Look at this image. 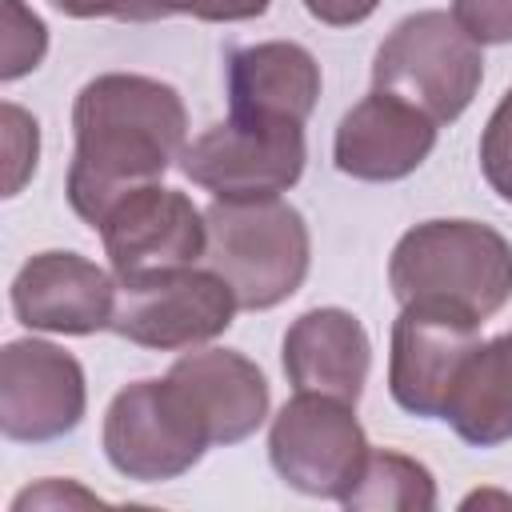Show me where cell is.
Listing matches in <instances>:
<instances>
[{
    "label": "cell",
    "instance_id": "cell-1",
    "mask_svg": "<svg viewBox=\"0 0 512 512\" xmlns=\"http://www.w3.org/2000/svg\"><path fill=\"white\" fill-rule=\"evenodd\" d=\"M68 204L100 228L104 216L136 188L160 184L188 144V112L172 84L140 72H104L76 92L72 104Z\"/></svg>",
    "mask_w": 512,
    "mask_h": 512
},
{
    "label": "cell",
    "instance_id": "cell-2",
    "mask_svg": "<svg viewBox=\"0 0 512 512\" xmlns=\"http://www.w3.org/2000/svg\"><path fill=\"white\" fill-rule=\"evenodd\" d=\"M388 284L400 304H436L484 324L512 300V244L480 220H424L396 240Z\"/></svg>",
    "mask_w": 512,
    "mask_h": 512
},
{
    "label": "cell",
    "instance_id": "cell-14",
    "mask_svg": "<svg viewBox=\"0 0 512 512\" xmlns=\"http://www.w3.org/2000/svg\"><path fill=\"white\" fill-rule=\"evenodd\" d=\"M168 380L180 388L188 408L196 412L200 428L216 444H240L268 420V380L264 372L232 348H204L188 352L168 368Z\"/></svg>",
    "mask_w": 512,
    "mask_h": 512
},
{
    "label": "cell",
    "instance_id": "cell-8",
    "mask_svg": "<svg viewBox=\"0 0 512 512\" xmlns=\"http://www.w3.org/2000/svg\"><path fill=\"white\" fill-rule=\"evenodd\" d=\"M304 124L228 116L180 152V172L216 200L280 196L304 176Z\"/></svg>",
    "mask_w": 512,
    "mask_h": 512
},
{
    "label": "cell",
    "instance_id": "cell-15",
    "mask_svg": "<svg viewBox=\"0 0 512 512\" xmlns=\"http://www.w3.org/2000/svg\"><path fill=\"white\" fill-rule=\"evenodd\" d=\"M280 364L296 392H320L356 404L368 384L372 344L348 308H312L288 324Z\"/></svg>",
    "mask_w": 512,
    "mask_h": 512
},
{
    "label": "cell",
    "instance_id": "cell-11",
    "mask_svg": "<svg viewBox=\"0 0 512 512\" xmlns=\"http://www.w3.org/2000/svg\"><path fill=\"white\" fill-rule=\"evenodd\" d=\"M476 344H480L476 320L436 304H400L388 348L392 400L420 420H440L444 400Z\"/></svg>",
    "mask_w": 512,
    "mask_h": 512
},
{
    "label": "cell",
    "instance_id": "cell-5",
    "mask_svg": "<svg viewBox=\"0 0 512 512\" xmlns=\"http://www.w3.org/2000/svg\"><path fill=\"white\" fill-rule=\"evenodd\" d=\"M104 456L136 484H164L200 464L212 448L196 412L168 376L120 388L104 412Z\"/></svg>",
    "mask_w": 512,
    "mask_h": 512
},
{
    "label": "cell",
    "instance_id": "cell-26",
    "mask_svg": "<svg viewBox=\"0 0 512 512\" xmlns=\"http://www.w3.org/2000/svg\"><path fill=\"white\" fill-rule=\"evenodd\" d=\"M376 8H380V0H304V12L320 24H328V28L364 24Z\"/></svg>",
    "mask_w": 512,
    "mask_h": 512
},
{
    "label": "cell",
    "instance_id": "cell-12",
    "mask_svg": "<svg viewBox=\"0 0 512 512\" xmlns=\"http://www.w3.org/2000/svg\"><path fill=\"white\" fill-rule=\"evenodd\" d=\"M116 276L80 252H36L12 276V312L32 332L92 336L112 324Z\"/></svg>",
    "mask_w": 512,
    "mask_h": 512
},
{
    "label": "cell",
    "instance_id": "cell-27",
    "mask_svg": "<svg viewBox=\"0 0 512 512\" xmlns=\"http://www.w3.org/2000/svg\"><path fill=\"white\" fill-rule=\"evenodd\" d=\"M472 504H504V508H512V496H496V492H472V496L464 500V508H472Z\"/></svg>",
    "mask_w": 512,
    "mask_h": 512
},
{
    "label": "cell",
    "instance_id": "cell-25",
    "mask_svg": "<svg viewBox=\"0 0 512 512\" xmlns=\"http://www.w3.org/2000/svg\"><path fill=\"white\" fill-rule=\"evenodd\" d=\"M72 504H100V496L80 488L76 480H44L36 488H24L12 500L16 512H24V508H72Z\"/></svg>",
    "mask_w": 512,
    "mask_h": 512
},
{
    "label": "cell",
    "instance_id": "cell-4",
    "mask_svg": "<svg viewBox=\"0 0 512 512\" xmlns=\"http://www.w3.org/2000/svg\"><path fill=\"white\" fill-rule=\"evenodd\" d=\"M484 80V52L452 12L404 16L372 56V88L388 92L436 124L468 112Z\"/></svg>",
    "mask_w": 512,
    "mask_h": 512
},
{
    "label": "cell",
    "instance_id": "cell-20",
    "mask_svg": "<svg viewBox=\"0 0 512 512\" xmlns=\"http://www.w3.org/2000/svg\"><path fill=\"white\" fill-rule=\"evenodd\" d=\"M480 172L488 188L504 204H512V88L500 96V104L492 108L480 132Z\"/></svg>",
    "mask_w": 512,
    "mask_h": 512
},
{
    "label": "cell",
    "instance_id": "cell-6",
    "mask_svg": "<svg viewBox=\"0 0 512 512\" xmlns=\"http://www.w3.org/2000/svg\"><path fill=\"white\" fill-rule=\"evenodd\" d=\"M108 332L152 352H192L232 328L236 296L212 268H168L140 280H116Z\"/></svg>",
    "mask_w": 512,
    "mask_h": 512
},
{
    "label": "cell",
    "instance_id": "cell-18",
    "mask_svg": "<svg viewBox=\"0 0 512 512\" xmlns=\"http://www.w3.org/2000/svg\"><path fill=\"white\" fill-rule=\"evenodd\" d=\"M348 512H432L436 508V480L432 472L388 448H372L356 484L340 500Z\"/></svg>",
    "mask_w": 512,
    "mask_h": 512
},
{
    "label": "cell",
    "instance_id": "cell-22",
    "mask_svg": "<svg viewBox=\"0 0 512 512\" xmlns=\"http://www.w3.org/2000/svg\"><path fill=\"white\" fill-rule=\"evenodd\" d=\"M272 0H148L152 16H192V20H208V24H240V20H256L268 12Z\"/></svg>",
    "mask_w": 512,
    "mask_h": 512
},
{
    "label": "cell",
    "instance_id": "cell-24",
    "mask_svg": "<svg viewBox=\"0 0 512 512\" xmlns=\"http://www.w3.org/2000/svg\"><path fill=\"white\" fill-rule=\"evenodd\" d=\"M52 8H60L64 16H76V20H124V24L156 20L148 0H52Z\"/></svg>",
    "mask_w": 512,
    "mask_h": 512
},
{
    "label": "cell",
    "instance_id": "cell-7",
    "mask_svg": "<svg viewBox=\"0 0 512 512\" xmlns=\"http://www.w3.org/2000/svg\"><path fill=\"white\" fill-rule=\"evenodd\" d=\"M372 444L356 420V404L320 396V392H296L268 428V460L276 476L320 500H344L356 484Z\"/></svg>",
    "mask_w": 512,
    "mask_h": 512
},
{
    "label": "cell",
    "instance_id": "cell-13",
    "mask_svg": "<svg viewBox=\"0 0 512 512\" xmlns=\"http://www.w3.org/2000/svg\"><path fill=\"white\" fill-rule=\"evenodd\" d=\"M436 128L440 124L416 112L412 104L372 88L360 104H352L340 116L332 160L352 180L392 184V180L412 176L432 156Z\"/></svg>",
    "mask_w": 512,
    "mask_h": 512
},
{
    "label": "cell",
    "instance_id": "cell-9",
    "mask_svg": "<svg viewBox=\"0 0 512 512\" xmlns=\"http://www.w3.org/2000/svg\"><path fill=\"white\" fill-rule=\"evenodd\" d=\"M84 368L48 340H8L0 352V432L12 444H48L80 428Z\"/></svg>",
    "mask_w": 512,
    "mask_h": 512
},
{
    "label": "cell",
    "instance_id": "cell-23",
    "mask_svg": "<svg viewBox=\"0 0 512 512\" xmlns=\"http://www.w3.org/2000/svg\"><path fill=\"white\" fill-rule=\"evenodd\" d=\"M460 28L484 44H512V0H452Z\"/></svg>",
    "mask_w": 512,
    "mask_h": 512
},
{
    "label": "cell",
    "instance_id": "cell-10",
    "mask_svg": "<svg viewBox=\"0 0 512 512\" xmlns=\"http://www.w3.org/2000/svg\"><path fill=\"white\" fill-rule=\"evenodd\" d=\"M116 280H140L168 268L204 260L208 224L204 212L176 188L144 184L128 192L96 228Z\"/></svg>",
    "mask_w": 512,
    "mask_h": 512
},
{
    "label": "cell",
    "instance_id": "cell-3",
    "mask_svg": "<svg viewBox=\"0 0 512 512\" xmlns=\"http://www.w3.org/2000/svg\"><path fill=\"white\" fill-rule=\"evenodd\" d=\"M208 248L204 264L224 276L236 304L264 312L300 292L312 264V236L304 216L280 196L216 200L204 208Z\"/></svg>",
    "mask_w": 512,
    "mask_h": 512
},
{
    "label": "cell",
    "instance_id": "cell-16",
    "mask_svg": "<svg viewBox=\"0 0 512 512\" xmlns=\"http://www.w3.org/2000/svg\"><path fill=\"white\" fill-rule=\"evenodd\" d=\"M320 100V64L304 44L264 40L228 56L232 116L268 124H304Z\"/></svg>",
    "mask_w": 512,
    "mask_h": 512
},
{
    "label": "cell",
    "instance_id": "cell-17",
    "mask_svg": "<svg viewBox=\"0 0 512 512\" xmlns=\"http://www.w3.org/2000/svg\"><path fill=\"white\" fill-rule=\"evenodd\" d=\"M440 420L476 448L512 440V332L480 340L472 348L444 400Z\"/></svg>",
    "mask_w": 512,
    "mask_h": 512
},
{
    "label": "cell",
    "instance_id": "cell-19",
    "mask_svg": "<svg viewBox=\"0 0 512 512\" xmlns=\"http://www.w3.org/2000/svg\"><path fill=\"white\" fill-rule=\"evenodd\" d=\"M4 8V40H0V80L12 84L20 76H28L32 68H40L44 52H48V28L36 12H28L20 0H0Z\"/></svg>",
    "mask_w": 512,
    "mask_h": 512
},
{
    "label": "cell",
    "instance_id": "cell-21",
    "mask_svg": "<svg viewBox=\"0 0 512 512\" xmlns=\"http://www.w3.org/2000/svg\"><path fill=\"white\" fill-rule=\"evenodd\" d=\"M36 156H40L36 116H28L20 104H4V160H8L4 196H16L24 188V180L36 172Z\"/></svg>",
    "mask_w": 512,
    "mask_h": 512
}]
</instances>
